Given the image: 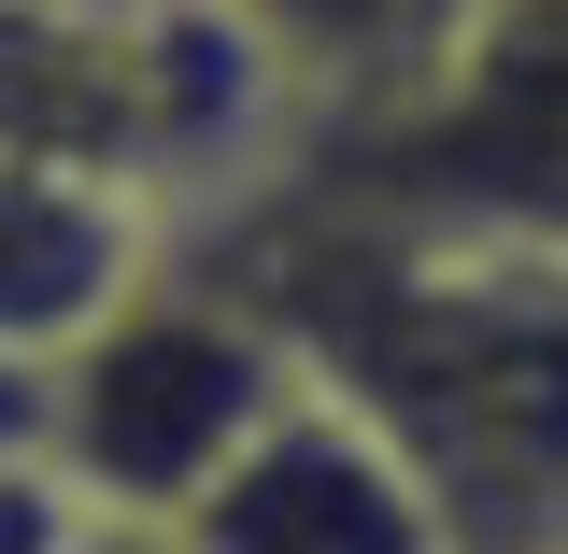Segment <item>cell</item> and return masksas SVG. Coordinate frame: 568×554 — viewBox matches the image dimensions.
Segmentation results:
<instances>
[{"label": "cell", "instance_id": "1", "mask_svg": "<svg viewBox=\"0 0 568 554\" xmlns=\"http://www.w3.org/2000/svg\"><path fill=\"white\" fill-rule=\"evenodd\" d=\"M313 370L242 284H213L200 256L156 271L43 370V470L114 526H185L213 497V470L298 399Z\"/></svg>", "mask_w": 568, "mask_h": 554}, {"label": "cell", "instance_id": "2", "mask_svg": "<svg viewBox=\"0 0 568 554\" xmlns=\"http://www.w3.org/2000/svg\"><path fill=\"white\" fill-rule=\"evenodd\" d=\"M298 185H342L440 228H511L568 256V0H497L455 58L384 114H327L284 157Z\"/></svg>", "mask_w": 568, "mask_h": 554}, {"label": "cell", "instance_id": "3", "mask_svg": "<svg viewBox=\"0 0 568 554\" xmlns=\"http://www.w3.org/2000/svg\"><path fill=\"white\" fill-rule=\"evenodd\" d=\"M171 541L185 554H455V526H440V484L355 413L342 384H298L213 470V497Z\"/></svg>", "mask_w": 568, "mask_h": 554}, {"label": "cell", "instance_id": "4", "mask_svg": "<svg viewBox=\"0 0 568 554\" xmlns=\"http://www.w3.org/2000/svg\"><path fill=\"white\" fill-rule=\"evenodd\" d=\"M171 256V228L85 171H43V157H0V355L14 370H58L142 271Z\"/></svg>", "mask_w": 568, "mask_h": 554}, {"label": "cell", "instance_id": "5", "mask_svg": "<svg viewBox=\"0 0 568 554\" xmlns=\"http://www.w3.org/2000/svg\"><path fill=\"white\" fill-rule=\"evenodd\" d=\"M227 14H256V43L298 71V100H313V129H327V114L413 100L497 0H227Z\"/></svg>", "mask_w": 568, "mask_h": 554}, {"label": "cell", "instance_id": "6", "mask_svg": "<svg viewBox=\"0 0 568 554\" xmlns=\"http://www.w3.org/2000/svg\"><path fill=\"white\" fill-rule=\"evenodd\" d=\"M71 526H85V497H71L43 455H14V470H0V554H58Z\"/></svg>", "mask_w": 568, "mask_h": 554}, {"label": "cell", "instance_id": "7", "mask_svg": "<svg viewBox=\"0 0 568 554\" xmlns=\"http://www.w3.org/2000/svg\"><path fill=\"white\" fill-rule=\"evenodd\" d=\"M14 455H43V370L0 355V470H14Z\"/></svg>", "mask_w": 568, "mask_h": 554}, {"label": "cell", "instance_id": "8", "mask_svg": "<svg viewBox=\"0 0 568 554\" xmlns=\"http://www.w3.org/2000/svg\"><path fill=\"white\" fill-rule=\"evenodd\" d=\"M58 554H185V541H171V526H114V512H85Z\"/></svg>", "mask_w": 568, "mask_h": 554}]
</instances>
